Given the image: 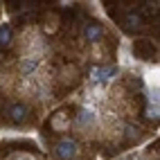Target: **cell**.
Here are the masks:
<instances>
[{
	"label": "cell",
	"instance_id": "obj_1",
	"mask_svg": "<svg viewBox=\"0 0 160 160\" xmlns=\"http://www.w3.org/2000/svg\"><path fill=\"white\" fill-rule=\"evenodd\" d=\"M5 115H7V120L12 122V124H27L32 120V108L25 104V102H7L5 106Z\"/></svg>",
	"mask_w": 160,
	"mask_h": 160
},
{
	"label": "cell",
	"instance_id": "obj_2",
	"mask_svg": "<svg viewBox=\"0 0 160 160\" xmlns=\"http://www.w3.org/2000/svg\"><path fill=\"white\" fill-rule=\"evenodd\" d=\"M117 20V25H122L124 32H129V34H135V32H140L144 25H147V20L135 12V9H129V12H122L120 16H115Z\"/></svg>",
	"mask_w": 160,
	"mask_h": 160
},
{
	"label": "cell",
	"instance_id": "obj_3",
	"mask_svg": "<svg viewBox=\"0 0 160 160\" xmlns=\"http://www.w3.org/2000/svg\"><path fill=\"white\" fill-rule=\"evenodd\" d=\"M70 108H59L50 115V120L45 124V133H63V131H68V126H70Z\"/></svg>",
	"mask_w": 160,
	"mask_h": 160
},
{
	"label": "cell",
	"instance_id": "obj_4",
	"mask_svg": "<svg viewBox=\"0 0 160 160\" xmlns=\"http://www.w3.org/2000/svg\"><path fill=\"white\" fill-rule=\"evenodd\" d=\"M77 153H79V142L74 140V138H61V140H57L54 156L59 160H72Z\"/></svg>",
	"mask_w": 160,
	"mask_h": 160
},
{
	"label": "cell",
	"instance_id": "obj_5",
	"mask_svg": "<svg viewBox=\"0 0 160 160\" xmlns=\"http://www.w3.org/2000/svg\"><path fill=\"white\" fill-rule=\"evenodd\" d=\"M133 54L138 59H144V61H156V57H158L156 43H153V41H149V38H135Z\"/></svg>",
	"mask_w": 160,
	"mask_h": 160
},
{
	"label": "cell",
	"instance_id": "obj_6",
	"mask_svg": "<svg viewBox=\"0 0 160 160\" xmlns=\"http://www.w3.org/2000/svg\"><path fill=\"white\" fill-rule=\"evenodd\" d=\"M102 36H104V27L97 20H88V23L81 25V38L86 43H99Z\"/></svg>",
	"mask_w": 160,
	"mask_h": 160
},
{
	"label": "cell",
	"instance_id": "obj_7",
	"mask_svg": "<svg viewBox=\"0 0 160 160\" xmlns=\"http://www.w3.org/2000/svg\"><path fill=\"white\" fill-rule=\"evenodd\" d=\"M79 77H81L79 68L74 66V63H68V66L61 70V77H59V79H61V83H66V90H70L74 83L79 81Z\"/></svg>",
	"mask_w": 160,
	"mask_h": 160
},
{
	"label": "cell",
	"instance_id": "obj_8",
	"mask_svg": "<svg viewBox=\"0 0 160 160\" xmlns=\"http://www.w3.org/2000/svg\"><path fill=\"white\" fill-rule=\"evenodd\" d=\"M12 43H14V29H12V25L2 23V25H0V52L9 50Z\"/></svg>",
	"mask_w": 160,
	"mask_h": 160
},
{
	"label": "cell",
	"instance_id": "obj_9",
	"mask_svg": "<svg viewBox=\"0 0 160 160\" xmlns=\"http://www.w3.org/2000/svg\"><path fill=\"white\" fill-rule=\"evenodd\" d=\"M113 74H117V68L115 66H104V68H97L92 72V81L99 83V81H108Z\"/></svg>",
	"mask_w": 160,
	"mask_h": 160
},
{
	"label": "cell",
	"instance_id": "obj_10",
	"mask_svg": "<svg viewBox=\"0 0 160 160\" xmlns=\"http://www.w3.org/2000/svg\"><path fill=\"white\" fill-rule=\"evenodd\" d=\"M140 138H142V133H140V129H138L135 124H126V129H124V144H135Z\"/></svg>",
	"mask_w": 160,
	"mask_h": 160
},
{
	"label": "cell",
	"instance_id": "obj_11",
	"mask_svg": "<svg viewBox=\"0 0 160 160\" xmlns=\"http://www.w3.org/2000/svg\"><path fill=\"white\" fill-rule=\"evenodd\" d=\"M95 120H97V117H95V113L90 111V108H81L79 113H77V122L79 126H92L95 124Z\"/></svg>",
	"mask_w": 160,
	"mask_h": 160
},
{
	"label": "cell",
	"instance_id": "obj_12",
	"mask_svg": "<svg viewBox=\"0 0 160 160\" xmlns=\"http://www.w3.org/2000/svg\"><path fill=\"white\" fill-rule=\"evenodd\" d=\"M36 68H38V59L36 57H29V59L20 61V72H23V74H32Z\"/></svg>",
	"mask_w": 160,
	"mask_h": 160
},
{
	"label": "cell",
	"instance_id": "obj_13",
	"mask_svg": "<svg viewBox=\"0 0 160 160\" xmlns=\"http://www.w3.org/2000/svg\"><path fill=\"white\" fill-rule=\"evenodd\" d=\"M14 160H34V156H29V153H20V156H16Z\"/></svg>",
	"mask_w": 160,
	"mask_h": 160
}]
</instances>
